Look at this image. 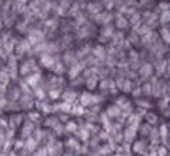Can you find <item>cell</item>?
<instances>
[{
	"label": "cell",
	"instance_id": "cell-1",
	"mask_svg": "<svg viewBox=\"0 0 170 156\" xmlns=\"http://www.w3.org/2000/svg\"><path fill=\"white\" fill-rule=\"evenodd\" d=\"M41 61H42V64H44L45 67H51V65H53V63H54L53 57H51V56H45V54L41 57Z\"/></svg>",
	"mask_w": 170,
	"mask_h": 156
},
{
	"label": "cell",
	"instance_id": "cell-2",
	"mask_svg": "<svg viewBox=\"0 0 170 156\" xmlns=\"http://www.w3.org/2000/svg\"><path fill=\"white\" fill-rule=\"evenodd\" d=\"M38 78H40V75L38 74H34V75H30V77L27 78V82L30 85H34L37 81H38Z\"/></svg>",
	"mask_w": 170,
	"mask_h": 156
},
{
	"label": "cell",
	"instance_id": "cell-3",
	"mask_svg": "<svg viewBox=\"0 0 170 156\" xmlns=\"http://www.w3.org/2000/svg\"><path fill=\"white\" fill-rule=\"evenodd\" d=\"M81 98H82V104H84V105H88V104L91 102V99H89L91 98V95H89V94H84Z\"/></svg>",
	"mask_w": 170,
	"mask_h": 156
},
{
	"label": "cell",
	"instance_id": "cell-4",
	"mask_svg": "<svg viewBox=\"0 0 170 156\" xmlns=\"http://www.w3.org/2000/svg\"><path fill=\"white\" fill-rule=\"evenodd\" d=\"M128 26V21L125 19H120V21L118 20V27H126Z\"/></svg>",
	"mask_w": 170,
	"mask_h": 156
},
{
	"label": "cell",
	"instance_id": "cell-5",
	"mask_svg": "<svg viewBox=\"0 0 170 156\" xmlns=\"http://www.w3.org/2000/svg\"><path fill=\"white\" fill-rule=\"evenodd\" d=\"M89 10H91L92 13H95V12H99V6H97V4H91V6H89Z\"/></svg>",
	"mask_w": 170,
	"mask_h": 156
},
{
	"label": "cell",
	"instance_id": "cell-6",
	"mask_svg": "<svg viewBox=\"0 0 170 156\" xmlns=\"http://www.w3.org/2000/svg\"><path fill=\"white\" fill-rule=\"evenodd\" d=\"M0 27H1V21H0Z\"/></svg>",
	"mask_w": 170,
	"mask_h": 156
}]
</instances>
